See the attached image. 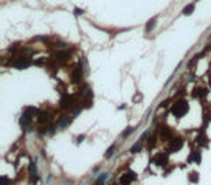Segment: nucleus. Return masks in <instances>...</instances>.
<instances>
[{"instance_id":"16","label":"nucleus","mask_w":211,"mask_h":185,"mask_svg":"<svg viewBox=\"0 0 211 185\" xmlns=\"http://www.w3.org/2000/svg\"><path fill=\"white\" fill-rule=\"evenodd\" d=\"M192 158L195 159V162H197V164H200V162H201V155H200V153H197V152H194V153H192V156H191V158H190L188 160H191Z\"/></svg>"},{"instance_id":"9","label":"nucleus","mask_w":211,"mask_h":185,"mask_svg":"<svg viewBox=\"0 0 211 185\" xmlns=\"http://www.w3.org/2000/svg\"><path fill=\"white\" fill-rule=\"evenodd\" d=\"M71 104H73V97H69V96H67V97H64V98L61 100V106H62L64 108L71 107Z\"/></svg>"},{"instance_id":"15","label":"nucleus","mask_w":211,"mask_h":185,"mask_svg":"<svg viewBox=\"0 0 211 185\" xmlns=\"http://www.w3.org/2000/svg\"><path fill=\"white\" fill-rule=\"evenodd\" d=\"M48 119H49L48 113H41V114H39V117H38V122H39V123H45Z\"/></svg>"},{"instance_id":"21","label":"nucleus","mask_w":211,"mask_h":185,"mask_svg":"<svg viewBox=\"0 0 211 185\" xmlns=\"http://www.w3.org/2000/svg\"><path fill=\"white\" fill-rule=\"evenodd\" d=\"M133 132V127H129V129H126L124 132H123V136H127V134H130Z\"/></svg>"},{"instance_id":"4","label":"nucleus","mask_w":211,"mask_h":185,"mask_svg":"<svg viewBox=\"0 0 211 185\" xmlns=\"http://www.w3.org/2000/svg\"><path fill=\"white\" fill-rule=\"evenodd\" d=\"M155 162H156V165H159V166L166 165V162H168V155H166V153H158V155L155 156Z\"/></svg>"},{"instance_id":"13","label":"nucleus","mask_w":211,"mask_h":185,"mask_svg":"<svg viewBox=\"0 0 211 185\" xmlns=\"http://www.w3.org/2000/svg\"><path fill=\"white\" fill-rule=\"evenodd\" d=\"M155 23H156V19H155V17L150 19V20L148 22V25H146V32H150V31L155 28Z\"/></svg>"},{"instance_id":"25","label":"nucleus","mask_w":211,"mask_h":185,"mask_svg":"<svg viewBox=\"0 0 211 185\" xmlns=\"http://www.w3.org/2000/svg\"><path fill=\"white\" fill-rule=\"evenodd\" d=\"M210 87H211V78H210Z\"/></svg>"},{"instance_id":"22","label":"nucleus","mask_w":211,"mask_h":185,"mask_svg":"<svg viewBox=\"0 0 211 185\" xmlns=\"http://www.w3.org/2000/svg\"><path fill=\"white\" fill-rule=\"evenodd\" d=\"M2 184H3V185L7 184V178H6V176H2Z\"/></svg>"},{"instance_id":"5","label":"nucleus","mask_w":211,"mask_h":185,"mask_svg":"<svg viewBox=\"0 0 211 185\" xmlns=\"http://www.w3.org/2000/svg\"><path fill=\"white\" fill-rule=\"evenodd\" d=\"M29 64H31V62H29V59H28L26 57H20V58H17L16 62H13V65L17 67V68H25V67H28Z\"/></svg>"},{"instance_id":"10","label":"nucleus","mask_w":211,"mask_h":185,"mask_svg":"<svg viewBox=\"0 0 211 185\" xmlns=\"http://www.w3.org/2000/svg\"><path fill=\"white\" fill-rule=\"evenodd\" d=\"M160 136H162V139H171L172 133H171V130H169L166 126H163V127L160 129Z\"/></svg>"},{"instance_id":"20","label":"nucleus","mask_w":211,"mask_h":185,"mask_svg":"<svg viewBox=\"0 0 211 185\" xmlns=\"http://www.w3.org/2000/svg\"><path fill=\"white\" fill-rule=\"evenodd\" d=\"M113 152H114V146H110L108 148V150H107V153H106V156L108 158V156H111L113 155Z\"/></svg>"},{"instance_id":"7","label":"nucleus","mask_w":211,"mask_h":185,"mask_svg":"<svg viewBox=\"0 0 211 185\" xmlns=\"http://www.w3.org/2000/svg\"><path fill=\"white\" fill-rule=\"evenodd\" d=\"M68 58H69V52L68 51H61V52L55 54V59H58V61H65Z\"/></svg>"},{"instance_id":"17","label":"nucleus","mask_w":211,"mask_h":185,"mask_svg":"<svg viewBox=\"0 0 211 185\" xmlns=\"http://www.w3.org/2000/svg\"><path fill=\"white\" fill-rule=\"evenodd\" d=\"M190 181H191V182H197V181H198L197 172H191V174H190Z\"/></svg>"},{"instance_id":"12","label":"nucleus","mask_w":211,"mask_h":185,"mask_svg":"<svg viewBox=\"0 0 211 185\" xmlns=\"http://www.w3.org/2000/svg\"><path fill=\"white\" fill-rule=\"evenodd\" d=\"M192 96H194L195 98H202V97L205 96V91H204L202 88H195L194 92H192Z\"/></svg>"},{"instance_id":"1","label":"nucleus","mask_w":211,"mask_h":185,"mask_svg":"<svg viewBox=\"0 0 211 185\" xmlns=\"http://www.w3.org/2000/svg\"><path fill=\"white\" fill-rule=\"evenodd\" d=\"M188 108H190L188 103H186L185 100H181V101H178L176 104H174L171 113L175 116V117H182V116H185V113L188 111Z\"/></svg>"},{"instance_id":"3","label":"nucleus","mask_w":211,"mask_h":185,"mask_svg":"<svg viewBox=\"0 0 211 185\" xmlns=\"http://www.w3.org/2000/svg\"><path fill=\"white\" fill-rule=\"evenodd\" d=\"M182 145H184V140H182V139H179V137L174 139L172 143H171V146H169V152H178V150L182 148Z\"/></svg>"},{"instance_id":"23","label":"nucleus","mask_w":211,"mask_h":185,"mask_svg":"<svg viewBox=\"0 0 211 185\" xmlns=\"http://www.w3.org/2000/svg\"><path fill=\"white\" fill-rule=\"evenodd\" d=\"M75 13H77V15H83L84 12H83V10H80V9H77V10H75Z\"/></svg>"},{"instance_id":"2","label":"nucleus","mask_w":211,"mask_h":185,"mask_svg":"<svg viewBox=\"0 0 211 185\" xmlns=\"http://www.w3.org/2000/svg\"><path fill=\"white\" fill-rule=\"evenodd\" d=\"M136 179V175H134V172H132V171H127V172H124L122 176H120V184L122 185H130L133 181Z\"/></svg>"},{"instance_id":"24","label":"nucleus","mask_w":211,"mask_h":185,"mask_svg":"<svg viewBox=\"0 0 211 185\" xmlns=\"http://www.w3.org/2000/svg\"><path fill=\"white\" fill-rule=\"evenodd\" d=\"M94 185H101V182H97V184H94Z\"/></svg>"},{"instance_id":"8","label":"nucleus","mask_w":211,"mask_h":185,"mask_svg":"<svg viewBox=\"0 0 211 185\" xmlns=\"http://www.w3.org/2000/svg\"><path fill=\"white\" fill-rule=\"evenodd\" d=\"M31 117H32V116L29 114V113H23V116H22V117H20V124L22 126H28L29 124V122H31Z\"/></svg>"},{"instance_id":"6","label":"nucleus","mask_w":211,"mask_h":185,"mask_svg":"<svg viewBox=\"0 0 211 185\" xmlns=\"http://www.w3.org/2000/svg\"><path fill=\"white\" fill-rule=\"evenodd\" d=\"M81 77H83V73H81V68L78 67V68H75L74 71H73V75H71L73 83H78L81 80Z\"/></svg>"},{"instance_id":"19","label":"nucleus","mask_w":211,"mask_h":185,"mask_svg":"<svg viewBox=\"0 0 211 185\" xmlns=\"http://www.w3.org/2000/svg\"><path fill=\"white\" fill-rule=\"evenodd\" d=\"M204 139H205V136L201 134V136H198V140H197V142H198L200 145H205V140H204Z\"/></svg>"},{"instance_id":"11","label":"nucleus","mask_w":211,"mask_h":185,"mask_svg":"<svg viewBox=\"0 0 211 185\" xmlns=\"http://www.w3.org/2000/svg\"><path fill=\"white\" fill-rule=\"evenodd\" d=\"M194 9H195V6H194V3H190V5H186V6L184 7V10H182V13H184V15H186V16H188V15H191V13L194 12Z\"/></svg>"},{"instance_id":"18","label":"nucleus","mask_w":211,"mask_h":185,"mask_svg":"<svg viewBox=\"0 0 211 185\" xmlns=\"http://www.w3.org/2000/svg\"><path fill=\"white\" fill-rule=\"evenodd\" d=\"M140 149H142V146H140L139 143H136V145H134V146H133V148L130 149V150H132V153H137V152H139Z\"/></svg>"},{"instance_id":"14","label":"nucleus","mask_w":211,"mask_h":185,"mask_svg":"<svg viewBox=\"0 0 211 185\" xmlns=\"http://www.w3.org/2000/svg\"><path fill=\"white\" fill-rule=\"evenodd\" d=\"M29 172L32 176L36 175V164H35V160H31V165H29Z\"/></svg>"}]
</instances>
